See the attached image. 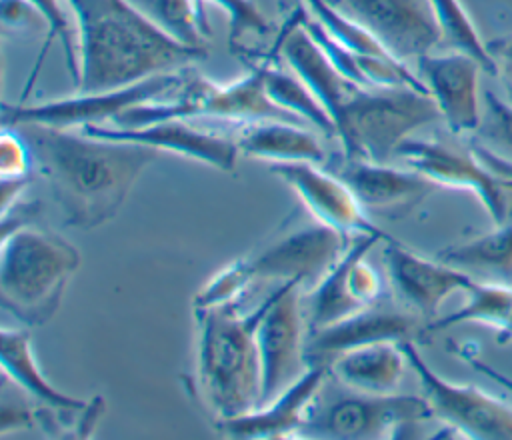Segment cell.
<instances>
[{
  "mask_svg": "<svg viewBox=\"0 0 512 440\" xmlns=\"http://www.w3.org/2000/svg\"><path fill=\"white\" fill-rule=\"evenodd\" d=\"M414 326V316L372 304L344 320L312 330L304 358H308V364H330V360L354 348L380 342L400 344L410 340Z\"/></svg>",
  "mask_w": 512,
  "mask_h": 440,
  "instance_id": "obj_20",
  "label": "cell"
},
{
  "mask_svg": "<svg viewBox=\"0 0 512 440\" xmlns=\"http://www.w3.org/2000/svg\"><path fill=\"white\" fill-rule=\"evenodd\" d=\"M0 346L4 376L14 380V384L26 390L44 408L58 412L60 418H70L74 412L86 410L88 404L84 400L60 392L42 374L26 328H2Z\"/></svg>",
  "mask_w": 512,
  "mask_h": 440,
  "instance_id": "obj_21",
  "label": "cell"
},
{
  "mask_svg": "<svg viewBox=\"0 0 512 440\" xmlns=\"http://www.w3.org/2000/svg\"><path fill=\"white\" fill-rule=\"evenodd\" d=\"M406 354L398 342H380L348 350L330 360V372L358 392H394L402 380Z\"/></svg>",
  "mask_w": 512,
  "mask_h": 440,
  "instance_id": "obj_24",
  "label": "cell"
},
{
  "mask_svg": "<svg viewBox=\"0 0 512 440\" xmlns=\"http://www.w3.org/2000/svg\"><path fill=\"white\" fill-rule=\"evenodd\" d=\"M472 148L494 172L512 180V104L494 92H484L482 122Z\"/></svg>",
  "mask_w": 512,
  "mask_h": 440,
  "instance_id": "obj_28",
  "label": "cell"
},
{
  "mask_svg": "<svg viewBox=\"0 0 512 440\" xmlns=\"http://www.w3.org/2000/svg\"><path fill=\"white\" fill-rule=\"evenodd\" d=\"M26 140L32 164L74 228L92 230L110 222L126 202L138 176L162 152L126 140L90 136L78 128L14 124Z\"/></svg>",
  "mask_w": 512,
  "mask_h": 440,
  "instance_id": "obj_1",
  "label": "cell"
},
{
  "mask_svg": "<svg viewBox=\"0 0 512 440\" xmlns=\"http://www.w3.org/2000/svg\"><path fill=\"white\" fill-rule=\"evenodd\" d=\"M240 154L274 162H314L324 160V150L310 130L288 120L248 122L238 130Z\"/></svg>",
  "mask_w": 512,
  "mask_h": 440,
  "instance_id": "obj_23",
  "label": "cell"
},
{
  "mask_svg": "<svg viewBox=\"0 0 512 440\" xmlns=\"http://www.w3.org/2000/svg\"><path fill=\"white\" fill-rule=\"evenodd\" d=\"M384 258L396 294L428 322L436 318L442 302L454 292H468L474 286L472 274L444 262L428 260L392 236L384 240Z\"/></svg>",
  "mask_w": 512,
  "mask_h": 440,
  "instance_id": "obj_17",
  "label": "cell"
},
{
  "mask_svg": "<svg viewBox=\"0 0 512 440\" xmlns=\"http://www.w3.org/2000/svg\"><path fill=\"white\" fill-rule=\"evenodd\" d=\"M264 306L266 298L244 314L234 304L194 310L198 322L196 388L216 420L240 416L260 404L256 326Z\"/></svg>",
  "mask_w": 512,
  "mask_h": 440,
  "instance_id": "obj_3",
  "label": "cell"
},
{
  "mask_svg": "<svg viewBox=\"0 0 512 440\" xmlns=\"http://www.w3.org/2000/svg\"><path fill=\"white\" fill-rule=\"evenodd\" d=\"M156 28L172 40L206 50L210 26L200 0H130Z\"/></svg>",
  "mask_w": 512,
  "mask_h": 440,
  "instance_id": "obj_26",
  "label": "cell"
},
{
  "mask_svg": "<svg viewBox=\"0 0 512 440\" xmlns=\"http://www.w3.org/2000/svg\"><path fill=\"white\" fill-rule=\"evenodd\" d=\"M78 268L80 252L66 238L26 224L2 230V308L26 326L46 324Z\"/></svg>",
  "mask_w": 512,
  "mask_h": 440,
  "instance_id": "obj_4",
  "label": "cell"
},
{
  "mask_svg": "<svg viewBox=\"0 0 512 440\" xmlns=\"http://www.w3.org/2000/svg\"><path fill=\"white\" fill-rule=\"evenodd\" d=\"M76 22V92H100L184 70L206 50L184 46L156 28L130 0H66Z\"/></svg>",
  "mask_w": 512,
  "mask_h": 440,
  "instance_id": "obj_2",
  "label": "cell"
},
{
  "mask_svg": "<svg viewBox=\"0 0 512 440\" xmlns=\"http://www.w3.org/2000/svg\"><path fill=\"white\" fill-rule=\"evenodd\" d=\"M328 372V364H308V368L272 400L240 416L216 420L218 432L230 438L300 436L312 414V400Z\"/></svg>",
  "mask_w": 512,
  "mask_h": 440,
  "instance_id": "obj_18",
  "label": "cell"
},
{
  "mask_svg": "<svg viewBox=\"0 0 512 440\" xmlns=\"http://www.w3.org/2000/svg\"><path fill=\"white\" fill-rule=\"evenodd\" d=\"M340 178L352 188L370 218H402L438 188L424 174L408 166H390L388 162L346 160Z\"/></svg>",
  "mask_w": 512,
  "mask_h": 440,
  "instance_id": "obj_19",
  "label": "cell"
},
{
  "mask_svg": "<svg viewBox=\"0 0 512 440\" xmlns=\"http://www.w3.org/2000/svg\"><path fill=\"white\" fill-rule=\"evenodd\" d=\"M348 246V234L316 222L276 238L246 258L254 280H280V284L294 280L302 288H314Z\"/></svg>",
  "mask_w": 512,
  "mask_h": 440,
  "instance_id": "obj_12",
  "label": "cell"
},
{
  "mask_svg": "<svg viewBox=\"0 0 512 440\" xmlns=\"http://www.w3.org/2000/svg\"><path fill=\"white\" fill-rule=\"evenodd\" d=\"M184 78L176 72L156 74L134 84L100 92H76L68 98L44 100L38 104H2V126L24 122L48 124L56 128H84L92 124H114L126 110L154 102L170 90L180 88Z\"/></svg>",
  "mask_w": 512,
  "mask_h": 440,
  "instance_id": "obj_7",
  "label": "cell"
},
{
  "mask_svg": "<svg viewBox=\"0 0 512 440\" xmlns=\"http://www.w3.org/2000/svg\"><path fill=\"white\" fill-rule=\"evenodd\" d=\"M340 8L364 24L398 60H418L440 42L428 0H334Z\"/></svg>",
  "mask_w": 512,
  "mask_h": 440,
  "instance_id": "obj_13",
  "label": "cell"
},
{
  "mask_svg": "<svg viewBox=\"0 0 512 440\" xmlns=\"http://www.w3.org/2000/svg\"><path fill=\"white\" fill-rule=\"evenodd\" d=\"M38 14L40 18L44 20V24L48 26V34H46V40L40 48V54H38V60L32 68V74L26 82V88H24V96L28 94V90L32 88V82L36 80L40 68H42V62L46 58V52L48 48L52 46V42L58 38L60 44H62V50H64V58H66V66H68V72L74 80V84L78 82V76H80V56H78V36H74L72 32V26H70V20L62 8V2L66 0H26Z\"/></svg>",
  "mask_w": 512,
  "mask_h": 440,
  "instance_id": "obj_31",
  "label": "cell"
},
{
  "mask_svg": "<svg viewBox=\"0 0 512 440\" xmlns=\"http://www.w3.org/2000/svg\"><path fill=\"white\" fill-rule=\"evenodd\" d=\"M408 366L416 372L434 418L454 436L478 440H512V408L478 386L456 384L434 372L412 340L400 342Z\"/></svg>",
  "mask_w": 512,
  "mask_h": 440,
  "instance_id": "obj_8",
  "label": "cell"
},
{
  "mask_svg": "<svg viewBox=\"0 0 512 440\" xmlns=\"http://www.w3.org/2000/svg\"><path fill=\"white\" fill-rule=\"evenodd\" d=\"M440 260L472 274H484L512 288V220L498 224L462 244H452L438 254Z\"/></svg>",
  "mask_w": 512,
  "mask_h": 440,
  "instance_id": "obj_25",
  "label": "cell"
},
{
  "mask_svg": "<svg viewBox=\"0 0 512 440\" xmlns=\"http://www.w3.org/2000/svg\"><path fill=\"white\" fill-rule=\"evenodd\" d=\"M264 90L268 98L284 112L292 114L300 122H310L328 136H334V122L320 98L298 74H290L274 66L270 56L266 58Z\"/></svg>",
  "mask_w": 512,
  "mask_h": 440,
  "instance_id": "obj_27",
  "label": "cell"
},
{
  "mask_svg": "<svg viewBox=\"0 0 512 440\" xmlns=\"http://www.w3.org/2000/svg\"><path fill=\"white\" fill-rule=\"evenodd\" d=\"M254 282L256 280L248 264V258H238L226 268H222L218 274H214L210 282H206L204 288L198 290L192 306L194 310L232 306Z\"/></svg>",
  "mask_w": 512,
  "mask_h": 440,
  "instance_id": "obj_32",
  "label": "cell"
},
{
  "mask_svg": "<svg viewBox=\"0 0 512 440\" xmlns=\"http://www.w3.org/2000/svg\"><path fill=\"white\" fill-rule=\"evenodd\" d=\"M34 414L28 406H16L10 402H2V412H0V432L8 434L10 430H18V428H26L30 424H34Z\"/></svg>",
  "mask_w": 512,
  "mask_h": 440,
  "instance_id": "obj_37",
  "label": "cell"
},
{
  "mask_svg": "<svg viewBox=\"0 0 512 440\" xmlns=\"http://www.w3.org/2000/svg\"><path fill=\"white\" fill-rule=\"evenodd\" d=\"M90 136L108 138V140H126L150 146L158 152H170L184 156L188 160L202 162L222 172H232L238 162V144L232 138L220 136L216 132L198 130L188 120L170 118L158 120L144 126H110V124H92L78 128Z\"/></svg>",
  "mask_w": 512,
  "mask_h": 440,
  "instance_id": "obj_16",
  "label": "cell"
},
{
  "mask_svg": "<svg viewBox=\"0 0 512 440\" xmlns=\"http://www.w3.org/2000/svg\"><path fill=\"white\" fill-rule=\"evenodd\" d=\"M32 166V154L22 138V134L12 128L4 126L0 138V176L2 180H16L26 178Z\"/></svg>",
  "mask_w": 512,
  "mask_h": 440,
  "instance_id": "obj_33",
  "label": "cell"
},
{
  "mask_svg": "<svg viewBox=\"0 0 512 440\" xmlns=\"http://www.w3.org/2000/svg\"><path fill=\"white\" fill-rule=\"evenodd\" d=\"M266 60L256 64L244 78L228 84H216L202 76H188L178 94L170 100H154L134 106L118 116L110 126H144L170 118H220L236 122H260V120H288L298 122L292 114L278 108L264 90Z\"/></svg>",
  "mask_w": 512,
  "mask_h": 440,
  "instance_id": "obj_6",
  "label": "cell"
},
{
  "mask_svg": "<svg viewBox=\"0 0 512 440\" xmlns=\"http://www.w3.org/2000/svg\"><path fill=\"white\" fill-rule=\"evenodd\" d=\"M428 92L412 86L354 84L332 114L346 160L390 162L412 132L440 120Z\"/></svg>",
  "mask_w": 512,
  "mask_h": 440,
  "instance_id": "obj_5",
  "label": "cell"
},
{
  "mask_svg": "<svg viewBox=\"0 0 512 440\" xmlns=\"http://www.w3.org/2000/svg\"><path fill=\"white\" fill-rule=\"evenodd\" d=\"M278 2V8H280V12H286V10H290L292 8V4H294V0H276Z\"/></svg>",
  "mask_w": 512,
  "mask_h": 440,
  "instance_id": "obj_40",
  "label": "cell"
},
{
  "mask_svg": "<svg viewBox=\"0 0 512 440\" xmlns=\"http://www.w3.org/2000/svg\"><path fill=\"white\" fill-rule=\"evenodd\" d=\"M328 2H334V0H328Z\"/></svg>",
  "mask_w": 512,
  "mask_h": 440,
  "instance_id": "obj_41",
  "label": "cell"
},
{
  "mask_svg": "<svg viewBox=\"0 0 512 440\" xmlns=\"http://www.w3.org/2000/svg\"><path fill=\"white\" fill-rule=\"evenodd\" d=\"M0 12H2V26L12 30L30 28L34 20L40 18V14L26 0H2Z\"/></svg>",
  "mask_w": 512,
  "mask_h": 440,
  "instance_id": "obj_36",
  "label": "cell"
},
{
  "mask_svg": "<svg viewBox=\"0 0 512 440\" xmlns=\"http://www.w3.org/2000/svg\"><path fill=\"white\" fill-rule=\"evenodd\" d=\"M416 74L436 102L442 120L454 134H474L482 122L478 78L482 66L464 52L424 54L416 60Z\"/></svg>",
  "mask_w": 512,
  "mask_h": 440,
  "instance_id": "obj_15",
  "label": "cell"
},
{
  "mask_svg": "<svg viewBox=\"0 0 512 440\" xmlns=\"http://www.w3.org/2000/svg\"><path fill=\"white\" fill-rule=\"evenodd\" d=\"M496 342H498V344H508V342H512V312H510V318H508L506 326L498 330Z\"/></svg>",
  "mask_w": 512,
  "mask_h": 440,
  "instance_id": "obj_39",
  "label": "cell"
},
{
  "mask_svg": "<svg viewBox=\"0 0 512 440\" xmlns=\"http://www.w3.org/2000/svg\"><path fill=\"white\" fill-rule=\"evenodd\" d=\"M300 294L302 286L290 280L266 296V306L256 326L262 378L260 404L272 400L304 372Z\"/></svg>",
  "mask_w": 512,
  "mask_h": 440,
  "instance_id": "obj_11",
  "label": "cell"
},
{
  "mask_svg": "<svg viewBox=\"0 0 512 440\" xmlns=\"http://www.w3.org/2000/svg\"><path fill=\"white\" fill-rule=\"evenodd\" d=\"M440 28L442 42H446L452 50L464 52L472 56L484 72L496 74L494 60L486 48V42L480 38L472 18L460 0H428Z\"/></svg>",
  "mask_w": 512,
  "mask_h": 440,
  "instance_id": "obj_30",
  "label": "cell"
},
{
  "mask_svg": "<svg viewBox=\"0 0 512 440\" xmlns=\"http://www.w3.org/2000/svg\"><path fill=\"white\" fill-rule=\"evenodd\" d=\"M270 172L284 180L316 222L344 234H386L364 212L352 188L314 162H274Z\"/></svg>",
  "mask_w": 512,
  "mask_h": 440,
  "instance_id": "obj_14",
  "label": "cell"
},
{
  "mask_svg": "<svg viewBox=\"0 0 512 440\" xmlns=\"http://www.w3.org/2000/svg\"><path fill=\"white\" fill-rule=\"evenodd\" d=\"M466 358H468V364H470L474 370H478L480 374H486V376H488L490 380H494L500 388H504V390H508V392L512 394V376L500 372L498 368H494L492 364H488V362H484V360H480V358H476V356H466Z\"/></svg>",
  "mask_w": 512,
  "mask_h": 440,
  "instance_id": "obj_38",
  "label": "cell"
},
{
  "mask_svg": "<svg viewBox=\"0 0 512 440\" xmlns=\"http://www.w3.org/2000/svg\"><path fill=\"white\" fill-rule=\"evenodd\" d=\"M486 48L496 66L494 76H498L500 82L504 84L506 98L512 104V34H504L488 40Z\"/></svg>",
  "mask_w": 512,
  "mask_h": 440,
  "instance_id": "obj_35",
  "label": "cell"
},
{
  "mask_svg": "<svg viewBox=\"0 0 512 440\" xmlns=\"http://www.w3.org/2000/svg\"><path fill=\"white\" fill-rule=\"evenodd\" d=\"M388 234L354 236L342 258L310 292V326L324 328L364 310L352 284V264L360 252L372 250L374 244L388 240Z\"/></svg>",
  "mask_w": 512,
  "mask_h": 440,
  "instance_id": "obj_22",
  "label": "cell"
},
{
  "mask_svg": "<svg viewBox=\"0 0 512 440\" xmlns=\"http://www.w3.org/2000/svg\"><path fill=\"white\" fill-rule=\"evenodd\" d=\"M468 300L454 312L430 320L424 328V334H434L460 326L466 322H480L496 326L498 330L506 326L512 312V288L496 282H474L466 292Z\"/></svg>",
  "mask_w": 512,
  "mask_h": 440,
  "instance_id": "obj_29",
  "label": "cell"
},
{
  "mask_svg": "<svg viewBox=\"0 0 512 440\" xmlns=\"http://www.w3.org/2000/svg\"><path fill=\"white\" fill-rule=\"evenodd\" d=\"M394 158L436 186L472 192L494 226L510 220L506 186H512V180L494 172L474 150H460L438 140L406 138L396 148Z\"/></svg>",
  "mask_w": 512,
  "mask_h": 440,
  "instance_id": "obj_10",
  "label": "cell"
},
{
  "mask_svg": "<svg viewBox=\"0 0 512 440\" xmlns=\"http://www.w3.org/2000/svg\"><path fill=\"white\" fill-rule=\"evenodd\" d=\"M204 2V0H200ZM224 8L230 18V42L236 44L244 34H266L268 22L252 0H208Z\"/></svg>",
  "mask_w": 512,
  "mask_h": 440,
  "instance_id": "obj_34",
  "label": "cell"
},
{
  "mask_svg": "<svg viewBox=\"0 0 512 440\" xmlns=\"http://www.w3.org/2000/svg\"><path fill=\"white\" fill-rule=\"evenodd\" d=\"M434 418L424 396L372 394L348 396L308 418L300 436L308 438H396Z\"/></svg>",
  "mask_w": 512,
  "mask_h": 440,
  "instance_id": "obj_9",
  "label": "cell"
}]
</instances>
